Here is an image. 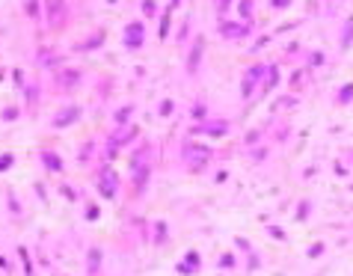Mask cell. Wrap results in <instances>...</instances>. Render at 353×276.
I'll return each mask as SVG.
<instances>
[{"label":"cell","mask_w":353,"mask_h":276,"mask_svg":"<svg viewBox=\"0 0 353 276\" xmlns=\"http://www.w3.org/2000/svg\"><path fill=\"white\" fill-rule=\"evenodd\" d=\"M9 161H12L9 154H3V157H0V170H6V164H9Z\"/></svg>","instance_id":"ba28073f"},{"label":"cell","mask_w":353,"mask_h":276,"mask_svg":"<svg viewBox=\"0 0 353 276\" xmlns=\"http://www.w3.org/2000/svg\"><path fill=\"white\" fill-rule=\"evenodd\" d=\"M350 95H353V86H344V92H341V98H344V101H350Z\"/></svg>","instance_id":"52a82bcc"},{"label":"cell","mask_w":353,"mask_h":276,"mask_svg":"<svg viewBox=\"0 0 353 276\" xmlns=\"http://www.w3.org/2000/svg\"><path fill=\"white\" fill-rule=\"evenodd\" d=\"M128 45H131V48H140V45H143V27H140V24H134V27L128 30Z\"/></svg>","instance_id":"3957f363"},{"label":"cell","mask_w":353,"mask_h":276,"mask_svg":"<svg viewBox=\"0 0 353 276\" xmlns=\"http://www.w3.org/2000/svg\"><path fill=\"white\" fill-rule=\"evenodd\" d=\"M101 184H104V193H107V196L116 193V175H113V172H104V175H101Z\"/></svg>","instance_id":"277c9868"},{"label":"cell","mask_w":353,"mask_h":276,"mask_svg":"<svg viewBox=\"0 0 353 276\" xmlns=\"http://www.w3.org/2000/svg\"><path fill=\"white\" fill-rule=\"evenodd\" d=\"M184 157H187V161L190 164H196V167H202L205 161H208V157H211V151L205 149V146H196V143H184Z\"/></svg>","instance_id":"6da1fadb"},{"label":"cell","mask_w":353,"mask_h":276,"mask_svg":"<svg viewBox=\"0 0 353 276\" xmlns=\"http://www.w3.org/2000/svg\"><path fill=\"white\" fill-rule=\"evenodd\" d=\"M62 18V0H48V21L57 24Z\"/></svg>","instance_id":"7a4b0ae2"},{"label":"cell","mask_w":353,"mask_h":276,"mask_svg":"<svg viewBox=\"0 0 353 276\" xmlns=\"http://www.w3.org/2000/svg\"><path fill=\"white\" fill-rule=\"evenodd\" d=\"M42 161L48 164V170H60V167H62V161H60L54 151H45V154H42Z\"/></svg>","instance_id":"5b68a950"},{"label":"cell","mask_w":353,"mask_h":276,"mask_svg":"<svg viewBox=\"0 0 353 276\" xmlns=\"http://www.w3.org/2000/svg\"><path fill=\"white\" fill-rule=\"evenodd\" d=\"M74 116H77V110H74V107H71V110H65V113H62V116H57V119H54V125H57V128H60V125H68V122H71V119H74Z\"/></svg>","instance_id":"8992f818"}]
</instances>
